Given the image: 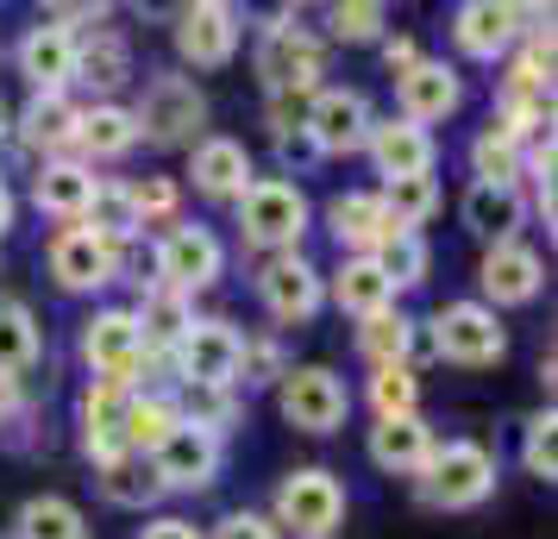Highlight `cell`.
Instances as JSON below:
<instances>
[{"mask_svg":"<svg viewBox=\"0 0 558 539\" xmlns=\"http://www.w3.org/2000/svg\"><path fill=\"white\" fill-rule=\"evenodd\" d=\"M452 51L464 63H502L514 45H521V13L508 0H464L452 7Z\"/></svg>","mask_w":558,"mask_h":539,"instance_id":"19","label":"cell"},{"mask_svg":"<svg viewBox=\"0 0 558 539\" xmlns=\"http://www.w3.org/2000/svg\"><path fill=\"white\" fill-rule=\"evenodd\" d=\"M45 358V327L20 295H0V377H26Z\"/></svg>","mask_w":558,"mask_h":539,"instance_id":"34","label":"cell"},{"mask_svg":"<svg viewBox=\"0 0 558 539\" xmlns=\"http://www.w3.org/2000/svg\"><path fill=\"white\" fill-rule=\"evenodd\" d=\"M239 345L245 333L220 320V314H195V327L177 339L170 352V377L177 383H220V389H239Z\"/></svg>","mask_w":558,"mask_h":539,"instance_id":"14","label":"cell"},{"mask_svg":"<svg viewBox=\"0 0 558 539\" xmlns=\"http://www.w3.org/2000/svg\"><path fill=\"white\" fill-rule=\"evenodd\" d=\"M138 539H207V527H195L189 514H151L138 527Z\"/></svg>","mask_w":558,"mask_h":539,"instance_id":"49","label":"cell"},{"mask_svg":"<svg viewBox=\"0 0 558 539\" xmlns=\"http://www.w3.org/2000/svg\"><path fill=\"white\" fill-rule=\"evenodd\" d=\"M177 414L189 427H202V433L227 439L232 420H239V389H220V383H182V395H170Z\"/></svg>","mask_w":558,"mask_h":539,"instance_id":"38","label":"cell"},{"mask_svg":"<svg viewBox=\"0 0 558 539\" xmlns=\"http://www.w3.org/2000/svg\"><path fill=\"white\" fill-rule=\"evenodd\" d=\"M364 452H371V464H377L383 477H408V483H414V470H421V464H427V452H433V427L421 420V414L377 420V427H371V439H364Z\"/></svg>","mask_w":558,"mask_h":539,"instance_id":"29","label":"cell"},{"mask_svg":"<svg viewBox=\"0 0 558 539\" xmlns=\"http://www.w3.org/2000/svg\"><path fill=\"white\" fill-rule=\"evenodd\" d=\"M145 464H151V477L163 483V495H170V489H177V495H202V489L220 483L227 439H214V433H202V427L177 420V427H170V433L145 452Z\"/></svg>","mask_w":558,"mask_h":539,"instance_id":"12","label":"cell"},{"mask_svg":"<svg viewBox=\"0 0 558 539\" xmlns=\"http://www.w3.org/2000/svg\"><path fill=\"white\" fill-rule=\"evenodd\" d=\"M377 126V107L364 88H345V82H320V95H307L302 107V132L314 138L320 157H357L364 138Z\"/></svg>","mask_w":558,"mask_h":539,"instance_id":"10","label":"cell"},{"mask_svg":"<svg viewBox=\"0 0 558 539\" xmlns=\"http://www.w3.org/2000/svg\"><path fill=\"white\" fill-rule=\"evenodd\" d=\"M13 220H20V195L7 188V176H0V238L13 232Z\"/></svg>","mask_w":558,"mask_h":539,"instance_id":"51","label":"cell"},{"mask_svg":"<svg viewBox=\"0 0 558 539\" xmlns=\"http://www.w3.org/2000/svg\"><path fill=\"white\" fill-rule=\"evenodd\" d=\"M76 352L88 364V383H126V389L145 383V358L151 352H145V333H138L132 308H95L82 320Z\"/></svg>","mask_w":558,"mask_h":539,"instance_id":"7","label":"cell"},{"mask_svg":"<svg viewBox=\"0 0 558 539\" xmlns=\"http://www.w3.org/2000/svg\"><path fill=\"white\" fill-rule=\"evenodd\" d=\"M132 126H138V145H157V151H182V145H202L207 95L195 88V76H182V70H157V76L138 82V101H132Z\"/></svg>","mask_w":558,"mask_h":539,"instance_id":"4","label":"cell"},{"mask_svg":"<svg viewBox=\"0 0 558 539\" xmlns=\"http://www.w3.org/2000/svg\"><path fill=\"white\" fill-rule=\"evenodd\" d=\"M182 414H177V402L163 395V389H132V408H126V452H151L157 439L177 427Z\"/></svg>","mask_w":558,"mask_h":539,"instance_id":"41","label":"cell"},{"mask_svg":"<svg viewBox=\"0 0 558 539\" xmlns=\"http://www.w3.org/2000/svg\"><path fill=\"white\" fill-rule=\"evenodd\" d=\"M76 120H82L76 95H32V101L13 113V138H20L38 163H45V157H70L76 151Z\"/></svg>","mask_w":558,"mask_h":539,"instance_id":"23","label":"cell"},{"mask_svg":"<svg viewBox=\"0 0 558 539\" xmlns=\"http://www.w3.org/2000/svg\"><path fill=\"white\" fill-rule=\"evenodd\" d=\"M76 82L95 95V101H120V88L138 82L132 70V45L120 26H95L76 38Z\"/></svg>","mask_w":558,"mask_h":539,"instance_id":"25","label":"cell"},{"mask_svg":"<svg viewBox=\"0 0 558 539\" xmlns=\"http://www.w3.org/2000/svg\"><path fill=\"white\" fill-rule=\"evenodd\" d=\"M257 302L277 327H307L314 314L327 308V270L314 264L307 252H282L257 264Z\"/></svg>","mask_w":558,"mask_h":539,"instance_id":"11","label":"cell"},{"mask_svg":"<svg viewBox=\"0 0 558 539\" xmlns=\"http://www.w3.org/2000/svg\"><path fill=\"white\" fill-rule=\"evenodd\" d=\"M282 377H289V358H282V345L270 333L239 345V383L245 389H277Z\"/></svg>","mask_w":558,"mask_h":539,"instance_id":"45","label":"cell"},{"mask_svg":"<svg viewBox=\"0 0 558 539\" xmlns=\"http://www.w3.org/2000/svg\"><path fill=\"white\" fill-rule=\"evenodd\" d=\"M252 70H257V82H264L270 101H307V95H320V76H327V38H314V32L282 7L270 26H257Z\"/></svg>","mask_w":558,"mask_h":539,"instance_id":"1","label":"cell"},{"mask_svg":"<svg viewBox=\"0 0 558 539\" xmlns=\"http://www.w3.org/2000/svg\"><path fill=\"white\" fill-rule=\"evenodd\" d=\"M327 308L352 314V320H371V314L396 308V289L377 270V257H339V270L327 277Z\"/></svg>","mask_w":558,"mask_h":539,"instance_id":"30","label":"cell"},{"mask_svg":"<svg viewBox=\"0 0 558 539\" xmlns=\"http://www.w3.org/2000/svg\"><path fill=\"white\" fill-rule=\"evenodd\" d=\"M95 477H101V495H107V502H113V509H126V514H145V509H157V502H163V483L151 477V464L138 458V452L101 464Z\"/></svg>","mask_w":558,"mask_h":539,"instance_id":"36","label":"cell"},{"mask_svg":"<svg viewBox=\"0 0 558 539\" xmlns=\"http://www.w3.org/2000/svg\"><path fill=\"white\" fill-rule=\"evenodd\" d=\"M26 420H32L26 383H20V377H0V433H13V427H26Z\"/></svg>","mask_w":558,"mask_h":539,"instance_id":"48","label":"cell"},{"mask_svg":"<svg viewBox=\"0 0 558 539\" xmlns=\"http://www.w3.org/2000/svg\"><path fill=\"white\" fill-rule=\"evenodd\" d=\"M132 201H138V220H145V226H177L182 220V182L177 176H145V182H132Z\"/></svg>","mask_w":558,"mask_h":539,"instance_id":"46","label":"cell"},{"mask_svg":"<svg viewBox=\"0 0 558 539\" xmlns=\"http://www.w3.org/2000/svg\"><path fill=\"white\" fill-rule=\"evenodd\" d=\"M352 509V495L345 483L332 477L327 464H302V470H289L277 483V502H270V520H277V534L289 539H332L339 534V520Z\"/></svg>","mask_w":558,"mask_h":539,"instance_id":"6","label":"cell"},{"mask_svg":"<svg viewBox=\"0 0 558 539\" xmlns=\"http://www.w3.org/2000/svg\"><path fill=\"white\" fill-rule=\"evenodd\" d=\"M421 327H427V352L439 364H452V370H489V364L508 358L502 314H489L483 302H446Z\"/></svg>","mask_w":558,"mask_h":539,"instance_id":"5","label":"cell"},{"mask_svg":"<svg viewBox=\"0 0 558 539\" xmlns=\"http://www.w3.org/2000/svg\"><path fill=\"white\" fill-rule=\"evenodd\" d=\"M414 63H421V45H414L408 32H389V38H383V70H389V82L402 76V70H414Z\"/></svg>","mask_w":558,"mask_h":539,"instance_id":"50","label":"cell"},{"mask_svg":"<svg viewBox=\"0 0 558 539\" xmlns=\"http://www.w3.org/2000/svg\"><path fill=\"white\" fill-rule=\"evenodd\" d=\"M252 151L245 138H227V132H202V145H189V188L207 195V201H239L252 188Z\"/></svg>","mask_w":558,"mask_h":539,"instance_id":"21","label":"cell"},{"mask_svg":"<svg viewBox=\"0 0 558 539\" xmlns=\"http://www.w3.org/2000/svg\"><path fill=\"white\" fill-rule=\"evenodd\" d=\"M277 408L282 420L307 439H327L345 427V414H352V389L345 377L332 370V364H289V377L277 383Z\"/></svg>","mask_w":558,"mask_h":539,"instance_id":"9","label":"cell"},{"mask_svg":"<svg viewBox=\"0 0 558 539\" xmlns=\"http://www.w3.org/2000/svg\"><path fill=\"white\" fill-rule=\"evenodd\" d=\"M521 464H527V477H539V483H558V414H553V402L521 420Z\"/></svg>","mask_w":558,"mask_h":539,"instance_id":"43","label":"cell"},{"mask_svg":"<svg viewBox=\"0 0 558 539\" xmlns=\"http://www.w3.org/2000/svg\"><path fill=\"white\" fill-rule=\"evenodd\" d=\"M232 226L239 238L264 257H282V252H302L307 226H314V207H307L302 182L289 176H252V188L232 201Z\"/></svg>","mask_w":558,"mask_h":539,"instance_id":"3","label":"cell"},{"mask_svg":"<svg viewBox=\"0 0 558 539\" xmlns=\"http://www.w3.org/2000/svg\"><path fill=\"white\" fill-rule=\"evenodd\" d=\"M151 270L163 289H177V295H202L227 277V245H220V232L202 226V220H177V226L157 232V252H151Z\"/></svg>","mask_w":558,"mask_h":539,"instance_id":"8","label":"cell"},{"mask_svg":"<svg viewBox=\"0 0 558 539\" xmlns=\"http://www.w3.org/2000/svg\"><path fill=\"white\" fill-rule=\"evenodd\" d=\"M414 345H421V320L402 308H383L371 320H357V352H364L371 370L377 364H414Z\"/></svg>","mask_w":558,"mask_h":539,"instance_id":"33","label":"cell"},{"mask_svg":"<svg viewBox=\"0 0 558 539\" xmlns=\"http://www.w3.org/2000/svg\"><path fill=\"white\" fill-rule=\"evenodd\" d=\"M7 132H13V107L0 101V138H7Z\"/></svg>","mask_w":558,"mask_h":539,"instance_id":"52","label":"cell"},{"mask_svg":"<svg viewBox=\"0 0 558 539\" xmlns=\"http://www.w3.org/2000/svg\"><path fill=\"white\" fill-rule=\"evenodd\" d=\"M477 289H483V308L489 314L527 308V302H539V289H546V257L533 252L527 238L489 245L483 264H477Z\"/></svg>","mask_w":558,"mask_h":539,"instance_id":"15","label":"cell"},{"mask_svg":"<svg viewBox=\"0 0 558 539\" xmlns=\"http://www.w3.org/2000/svg\"><path fill=\"white\" fill-rule=\"evenodd\" d=\"M371 414L377 420H396V414H421V377H414V364H377L371 370Z\"/></svg>","mask_w":558,"mask_h":539,"instance_id":"42","label":"cell"},{"mask_svg":"<svg viewBox=\"0 0 558 539\" xmlns=\"http://www.w3.org/2000/svg\"><path fill=\"white\" fill-rule=\"evenodd\" d=\"M120 257L126 252L101 245L88 226H57L45 264H51V283L63 289V295H101V289L120 277Z\"/></svg>","mask_w":558,"mask_h":539,"instance_id":"17","label":"cell"},{"mask_svg":"<svg viewBox=\"0 0 558 539\" xmlns=\"http://www.w3.org/2000/svg\"><path fill=\"white\" fill-rule=\"evenodd\" d=\"M502 483V464L483 439H433L427 464L414 470V495L439 514H464V509H483Z\"/></svg>","mask_w":558,"mask_h":539,"instance_id":"2","label":"cell"},{"mask_svg":"<svg viewBox=\"0 0 558 539\" xmlns=\"http://www.w3.org/2000/svg\"><path fill=\"white\" fill-rule=\"evenodd\" d=\"M138 151V126H132V107L126 101H88L76 120V151L88 170L95 163H120V157Z\"/></svg>","mask_w":558,"mask_h":539,"instance_id":"28","label":"cell"},{"mask_svg":"<svg viewBox=\"0 0 558 539\" xmlns=\"http://www.w3.org/2000/svg\"><path fill=\"white\" fill-rule=\"evenodd\" d=\"M521 151H527V145H514L508 132L483 126L477 138H471V176L477 182H521Z\"/></svg>","mask_w":558,"mask_h":539,"instance_id":"44","label":"cell"},{"mask_svg":"<svg viewBox=\"0 0 558 539\" xmlns=\"http://www.w3.org/2000/svg\"><path fill=\"white\" fill-rule=\"evenodd\" d=\"M177 57L189 70H227L239 45H245V13L232 0H195V7H177Z\"/></svg>","mask_w":558,"mask_h":539,"instance_id":"13","label":"cell"},{"mask_svg":"<svg viewBox=\"0 0 558 539\" xmlns=\"http://www.w3.org/2000/svg\"><path fill=\"white\" fill-rule=\"evenodd\" d=\"M364 157L377 163L383 182H402V176H433V163H439V145H433V132L408 126V120H377L371 138H364Z\"/></svg>","mask_w":558,"mask_h":539,"instance_id":"26","label":"cell"},{"mask_svg":"<svg viewBox=\"0 0 558 539\" xmlns=\"http://www.w3.org/2000/svg\"><path fill=\"white\" fill-rule=\"evenodd\" d=\"M13 70L26 76L32 95H70L76 82V32L51 26V20H32L13 45Z\"/></svg>","mask_w":558,"mask_h":539,"instance_id":"18","label":"cell"},{"mask_svg":"<svg viewBox=\"0 0 558 539\" xmlns=\"http://www.w3.org/2000/svg\"><path fill=\"white\" fill-rule=\"evenodd\" d=\"M126 408H132V389L126 383H88L82 389V458L113 464L126 458Z\"/></svg>","mask_w":558,"mask_h":539,"instance_id":"22","label":"cell"},{"mask_svg":"<svg viewBox=\"0 0 558 539\" xmlns=\"http://www.w3.org/2000/svg\"><path fill=\"white\" fill-rule=\"evenodd\" d=\"M371 257H377V270L389 277L396 295L421 289V283H427V270H433V252H427V238H421V232H389Z\"/></svg>","mask_w":558,"mask_h":539,"instance_id":"39","label":"cell"},{"mask_svg":"<svg viewBox=\"0 0 558 539\" xmlns=\"http://www.w3.org/2000/svg\"><path fill=\"white\" fill-rule=\"evenodd\" d=\"M88 514L70 495H32L26 509L13 514V539H88Z\"/></svg>","mask_w":558,"mask_h":539,"instance_id":"35","label":"cell"},{"mask_svg":"<svg viewBox=\"0 0 558 539\" xmlns=\"http://www.w3.org/2000/svg\"><path fill=\"white\" fill-rule=\"evenodd\" d=\"M82 226L95 232L101 245L126 252L132 238L145 232V220H138V201H132V182H120V176H101V182H95V201H88V213H82Z\"/></svg>","mask_w":558,"mask_h":539,"instance_id":"32","label":"cell"},{"mask_svg":"<svg viewBox=\"0 0 558 539\" xmlns=\"http://www.w3.org/2000/svg\"><path fill=\"white\" fill-rule=\"evenodd\" d=\"M95 170L82 163V157H45L38 170H32V207L38 213H51L63 226H82V213L95 201Z\"/></svg>","mask_w":558,"mask_h":539,"instance_id":"24","label":"cell"},{"mask_svg":"<svg viewBox=\"0 0 558 539\" xmlns=\"http://www.w3.org/2000/svg\"><path fill=\"white\" fill-rule=\"evenodd\" d=\"M377 201H383V213H389V226H396V232H421L433 213H439V182H433V176L383 182Z\"/></svg>","mask_w":558,"mask_h":539,"instance_id":"37","label":"cell"},{"mask_svg":"<svg viewBox=\"0 0 558 539\" xmlns=\"http://www.w3.org/2000/svg\"><path fill=\"white\" fill-rule=\"evenodd\" d=\"M207 539H282V534H277V520H270V514L232 509V514H220V520L207 527Z\"/></svg>","mask_w":558,"mask_h":539,"instance_id":"47","label":"cell"},{"mask_svg":"<svg viewBox=\"0 0 558 539\" xmlns=\"http://www.w3.org/2000/svg\"><path fill=\"white\" fill-rule=\"evenodd\" d=\"M327 38L332 45H383L389 38V7L383 0H332Z\"/></svg>","mask_w":558,"mask_h":539,"instance_id":"40","label":"cell"},{"mask_svg":"<svg viewBox=\"0 0 558 539\" xmlns=\"http://www.w3.org/2000/svg\"><path fill=\"white\" fill-rule=\"evenodd\" d=\"M327 232H332V245H339V257H371L396 226L383 213L377 188H345V195L327 201Z\"/></svg>","mask_w":558,"mask_h":539,"instance_id":"27","label":"cell"},{"mask_svg":"<svg viewBox=\"0 0 558 539\" xmlns=\"http://www.w3.org/2000/svg\"><path fill=\"white\" fill-rule=\"evenodd\" d=\"M132 320H138V333H145V352H151V358H170V352H177V339L195 327V302L177 295V289L151 283L138 302H132Z\"/></svg>","mask_w":558,"mask_h":539,"instance_id":"31","label":"cell"},{"mask_svg":"<svg viewBox=\"0 0 558 539\" xmlns=\"http://www.w3.org/2000/svg\"><path fill=\"white\" fill-rule=\"evenodd\" d=\"M458 107H464V76L446 57H421L414 70L396 76V120H408V126L433 132L439 120H452Z\"/></svg>","mask_w":558,"mask_h":539,"instance_id":"16","label":"cell"},{"mask_svg":"<svg viewBox=\"0 0 558 539\" xmlns=\"http://www.w3.org/2000/svg\"><path fill=\"white\" fill-rule=\"evenodd\" d=\"M458 220H464V232L477 238L483 252L489 245H508V238H521V226H527V188L521 182H471L464 201H458Z\"/></svg>","mask_w":558,"mask_h":539,"instance_id":"20","label":"cell"}]
</instances>
